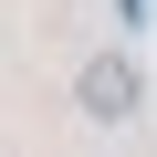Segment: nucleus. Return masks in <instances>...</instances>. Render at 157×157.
Returning <instances> with one entry per match:
<instances>
[{"label": "nucleus", "instance_id": "nucleus-1", "mask_svg": "<svg viewBox=\"0 0 157 157\" xmlns=\"http://www.w3.org/2000/svg\"><path fill=\"white\" fill-rule=\"evenodd\" d=\"M136 94H147V73H136L126 52H84V73H73V105H84L94 126H126V115H136Z\"/></svg>", "mask_w": 157, "mask_h": 157}]
</instances>
